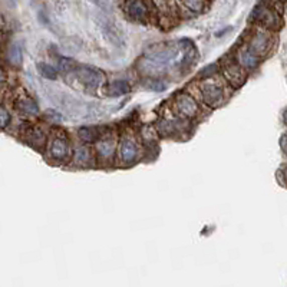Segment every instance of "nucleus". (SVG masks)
Returning <instances> with one entry per match:
<instances>
[{
	"instance_id": "obj_23",
	"label": "nucleus",
	"mask_w": 287,
	"mask_h": 287,
	"mask_svg": "<svg viewBox=\"0 0 287 287\" xmlns=\"http://www.w3.org/2000/svg\"><path fill=\"white\" fill-rule=\"evenodd\" d=\"M284 122H286V124H287V111H286V112H284Z\"/></svg>"
},
{
	"instance_id": "obj_1",
	"label": "nucleus",
	"mask_w": 287,
	"mask_h": 287,
	"mask_svg": "<svg viewBox=\"0 0 287 287\" xmlns=\"http://www.w3.org/2000/svg\"><path fill=\"white\" fill-rule=\"evenodd\" d=\"M201 93H203L204 102L207 104L208 107H211V108L220 107L224 102V99H226L224 86L218 80L214 79V78H210V79H206L203 82Z\"/></svg>"
},
{
	"instance_id": "obj_14",
	"label": "nucleus",
	"mask_w": 287,
	"mask_h": 287,
	"mask_svg": "<svg viewBox=\"0 0 287 287\" xmlns=\"http://www.w3.org/2000/svg\"><path fill=\"white\" fill-rule=\"evenodd\" d=\"M25 137H26V139L29 141L33 147H42V145L45 144V139H46L45 138L43 131L39 128H36V127L28 129L26 134H25Z\"/></svg>"
},
{
	"instance_id": "obj_2",
	"label": "nucleus",
	"mask_w": 287,
	"mask_h": 287,
	"mask_svg": "<svg viewBox=\"0 0 287 287\" xmlns=\"http://www.w3.org/2000/svg\"><path fill=\"white\" fill-rule=\"evenodd\" d=\"M75 75L88 90H95L105 79V75L101 70L95 69L92 66L78 68V69H75Z\"/></svg>"
},
{
	"instance_id": "obj_4",
	"label": "nucleus",
	"mask_w": 287,
	"mask_h": 287,
	"mask_svg": "<svg viewBox=\"0 0 287 287\" xmlns=\"http://www.w3.org/2000/svg\"><path fill=\"white\" fill-rule=\"evenodd\" d=\"M149 3L141 2V0H134V2H125L124 3V13L127 18L132 22L138 23H147L148 20Z\"/></svg>"
},
{
	"instance_id": "obj_3",
	"label": "nucleus",
	"mask_w": 287,
	"mask_h": 287,
	"mask_svg": "<svg viewBox=\"0 0 287 287\" xmlns=\"http://www.w3.org/2000/svg\"><path fill=\"white\" fill-rule=\"evenodd\" d=\"M267 6V3H258L250 15V22H258L264 25L266 28H277L280 19L276 15V12L273 9H268Z\"/></svg>"
},
{
	"instance_id": "obj_18",
	"label": "nucleus",
	"mask_w": 287,
	"mask_h": 287,
	"mask_svg": "<svg viewBox=\"0 0 287 287\" xmlns=\"http://www.w3.org/2000/svg\"><path fill=\"white\" fill-rule=\"evenodd\" d=\"M22 59H23V50H22V43L16 42L10 46L9 49V62L13 63V65H20L22 63Z\"/></svg>"
},
{
	"instance_id": "obj_21",
	"label": "nucleus",
	"mask_w": 287,
	"mask_h": 287,
	"mask_svg": "<svg viewBox=\"0 0 287 287\" xmlns=\"http://www.w3.org/2000/svg\"><path fill=\"white\" fill-rule=\"evenodd\" d=\"M9 122H10V115L8 114L6 108L2 107V128H6Z\"/></svg>"
},
{
	"instance_id": "obj_22",
	"label": "nucleus",
	"mask_w": 287,
	"mask_h": 287,
	"mask_svg": "<svg viewBox=\"0 0 287 287\" xmlns=\"http://www.w3.org/2000/svg\"><path fill=\"white\" fill-rule=\"evenodd\" d=\"M280 144H281V148H283V151H286L287 152V134L286 135H283V138H281V141H280Z\"/></svg>"
},
{
	"instance_id": "obj_8",
	"label": "nucleus",
	"mask_w": 287,
	"mask_h": 287,
	"mask_svg": "<svg viewBox=\"0 0 287 287\" xmlns=\"http://www.w3.org/2000/svg\"><path fill=\"white\" fill-rule=\"evenodd\" d=\"M138 155V145L134 139L127 138L122 141L121 144V158L124 164H132Z\"/></svg>"
},
{
	"instance_id": "obj_5",
	"label": "nucleus",
	"mask_w": 287,
	"mask_h": 287,
	"mask_svg": "<svg viewBox=\"0 0 287 287\" xmlns=\"http://www.w3.org/2000/svg\"><path fill=\"white\" fill-rule=\"evenodd\" d=\"M175 109L182 118L191 119L197 117L198 105L196 99L189 97L188 93H179L175 98Z\"/></svg>"
},
{
	"instance_id": "obj_17",
	"label": "nucleus",
	"mask_w": 287,
	"mask_h": 287,
	"mask_svg": "<svg viewBox=\"0 0 287 287\" xmlns=\"http://www.w3.org/2000/svg\"><path fill=\"white\" fill-rule=\"evenodd\" d=\"M38 70H39V73L45 78V79H49V80L58 79V69L53 68L52 65H49V63H43V62L38 63Z\"/></svg>"
},
{
	"instance_id": "obj_7",
	"label": "nucleus",
	"mask_w": 287,
	"mask_h": 287,
	"mask_svg": "<svg viewBox=\"0 0 287 287\" xmlns=\"http://www.w3.org/2000/svg\"><path fill=\"white\" fill-rule=\"evenodd\" d=\"M50 155L58 161H65L69 158V144L63 137H55L50 144Z\"/></svg>"
},
{
	"instance_id": "obj_16",
	"label": "nucleus",
	"mask_w": 287,
	"mask_h": 287,
	"mask_svg": "<svg viewBox=\"0 0 287 287\" xmlns=\"http://www.w3.org/2000/svg\"><path fill=\"white\" fill-rule=\"evenodd\" d=\"M75 162L78 164V165H82V167H86V165H89L90 159H92V154H90L89 148H86V147H80L75 151Z\"/></svg>"
},
{
	"instance_id": "obj_6",
	"label": "nucleus",
	"mask_w": 287,
	"mask_h": 287,
	"mask_svg": "<svg viewBox=\"0 0 287 287\" xmlns=\"http://www.w3.org/2000/svg\"><path fill=\"white\" fill-rule=\"evenodd\" d=\"M270 43H271V40H270V36H268L267 33L258 30V32H256V35L251 38V40L248 42V45L246 48H247L251 53H254L256 56H258V58L261 59V56H263V55L267 52L268 48H270Z\"/></svg>"
},
{
	"instance_id": "obj_11",
	"label": "nucleus",
	"mask_w": 287,
	"mask_h": 287,
	"mask_svg": "<svg viewBox=\"0 0 287 287\" xmlns=\"http://www.w3.org/2000/svg\"><path fill=\"white\" fill-rule=\"evenodd\" d=\"M97 151H98L99 158L108 161L115 154V141L112 138L101 139L98 142V145H97Z\"/></svg>"
},
{
	"instance_id": "obj_13",
	"label": "nucleus",
	"mask_w": 287,
	"mask_h": 287,
	"mask_svg": "<svg viewBox=\"0 0 287 287\" xmlns=\"http://www.w3.org/2000/svg\"><path fill=\"white\" fill-rule=\"evenodd\" d=\"M78 134L80 139H83L85 142H95L104 135V131L98 127H82L78 131Z\"/></svg>"
},
{
	"instance_id": "obj_19",
	"label": "nucleus",
	"mask_w": 287,
	"mask_h": 287,
	"mask_svg": "<svg viewBox=\"0 0 287 287\" xmlns=\"http://www.w3.org/2000/svg\"><path fill=\"white\" fill-rule=\"evenodd\" d=\"M179 5L188 8L189 12H193V13H196V15L204 12L206 8L208 6V3H206V2H198V0H196V2H182V3H179Z\"/></svg>"
},
{
	"instance_id": "obj_9",
	"label": "nucleus",
	"mask_w": 287,
	"mask_h": 287,
	"mask_svg": "<svg viewBox=\"0 0 287 287\" xmlns=\"http://www.w3.org/2000/svg\"><path fill=\"white\" fill-rule=\"evenodd\" d=\"M260 60L261 59L258 56H256L254 53H251L246 46L238 50L237 62L241 65V68H244V69H256L258 65H260Z\"/></svg>"
},
{
	"instance_id": "obj_20",
	"label": "nucleus",
	"mask_w": 287,
	"mask_h": 287,
	"mask_svg": "<svg viewBox=\"0 0 287 287\" xmlns=\"http://www.w3.org/2000/svg\"><path fill=\"white\" fill-rule=\"evenodd\" d=\"M147 88L155 90V92H161V90H164L167 88V85L161 79H151L147 82Z\"/></svg>"
},
{
	"instance_id": "obj_10",
	"label": "nucleus",
	"mask_w": 287,
	"mask_h": 287,
	"mask_svg": "<svg viewBox=\"0 0 287 287\" xmlns=\"http://www.w3.org/2000/svg\"><path fill=\"white\" fill-rule=\"evenodd\" d=\"M228 58V63H226L224 66V70H226V75L227 78L230 79V82H233L236 86H238L241 83L243 79V75H241V65L238 63L237 59H233L231 56H227Z\"/></svg>"
},
{
	"instance_id": "obj_12",
	"label": "nucleus",
	"mask_w": 287,
	"mask_h": 287,
	"mask_svg": "<svg viewBox=\"0 0 287 287\" xmlns=\"http://www.w3.org/2000/svg\"><path fill=\"white\" fill-rule=\"evenodd\" d=\"M107 95L109 97H121V95H125L129 92V85L128 82L125 80H114L107 85Z\"/></svg>"
},
{
	"instance_id": "obj_15",
	"label": "nucleus",
	"mask_w": 287,
	"mask_h": 287,
	"mask_svg": "<svg viewBox=\"0 0 287 287\" xmlns=\"http://www.w3.org/2000/svg\"><path fill=\"white\" fill-rule=\"evenodd\" d=\"M18 108L20 112H23L25 115H38L39 112V107L36 105V102L30 98H22L18 102Z\"/></svg>"
}]
</instances>
